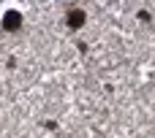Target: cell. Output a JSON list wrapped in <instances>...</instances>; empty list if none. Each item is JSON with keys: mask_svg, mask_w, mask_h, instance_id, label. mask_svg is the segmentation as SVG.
Wrapping results in <instances>:
<instances>
[{"mask_svg": "<svg viewBox=\"0 0 155 138\" xmlns=\"http://www.w3.org/2000/svg\"><path fill=\"white\" fill-rule=\"evenodd\" d=\"M68 19H71V27H79V24L84 22V14H82V11H71Z\"/></svg>", "mask_w": 155, "mask_h": 138, "instance_id": "1", "label": "cell"}]
</instances>
